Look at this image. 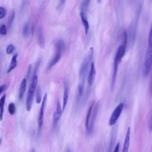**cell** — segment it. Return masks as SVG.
<instances>
[{"label":"cell","instance_id":"1","mask_svg":"<svg viewBox=\"0 0 152 152\" xmlns=\"http://www.w3.org/2000/svg\"><path fill=\"white\" fill-rule=\"evenodd\" d=\"M93 53L94 49L93 47H91L89 50L87 56L85 57L80 67L79 75L82 82L80 83L83 85H84L89 63L92 58Z\"/></svg>","mask_w":152,"mask_h":152},{"label":"cell","instance_id":"2","mask_svg":"<svg viewBox=\"0 0 152 152\" xmlns=\"http://www.w3.org/2000/svg\"><path fill=\"white\" fill-rule=\"evenodd\" d=\"M152 44H148L143 69V75L147 77L149 74L152 64Z\"/></svg>","mask_w":152,"mask_h":152},{"label":"cell","instance_id":"3","mask_svg":"<svg viewBox=\"0 0 152 152\" xmlns=\"http://www.w3.org/2000/svg\"><path fill=\"white\" fill-rule=\"evenodd\" d=\"M47 94L46 93L43 98L37 119L38 133L39 134L40 132L43 123L44 112L47 103Z\"/></svg>","mask_w":152,"mask_h":152},{"label":"cell","instance_id":"4","mask_svg":"<svg viewBox=\"0 0 152 152\" xmlns=\"http://www.w3.org/2000/svg\"><path fill=\"white\" fill-rule=\"evenodd\" d=\"M37 84V83L32 81L29 86L26 102V108L27 111H29L31 109L34 91Z\"/></svg>","mask_w":152,"mask_h":152},{"label":"cell","instance_id":"5","mask_svg":"<svg viewBox=\"0 0 152 152\" xmlns=\"http://www.w3.org/2000/svg\"><path fill=\"white\" fill-rule=\"evenodd\" d=\"M124 107L123 103H120L113 112L109 121V124L112 126L115 124L119 117Z\"/></svg>","mask_w":152,"mask_h":152},{"label":"cell","instance_id":"6","mask_svg":"<svg viewBox=\"0 0 152 152\" xmlns=\"http://www.w3.org/2000/svg\"><path fill=\"white\" fill-rule=\"evenodd\" d=\"M126 43H123L118 47L114 58V63L118 64L124 56L126 51Z\"/></svg>","mask_w":152,"mask_h":152},{"label":"cell","instance_id":"7","mask_svg":"<svg viewBox=\"0 0 152 152\" xmlns=\"http://www.w3.org/2000/svg\"><path fill=\"white\" fill-rule=\"evenodd\" d=\"M62 110L61 108L60 103L59 100L57 102L56 110L53 114V126H55L60 120L62 113Z\"/></svg>","mask_w":152,"mask_h":152},{"label":"cell","instance_id":"8","mask_svg":"<svg viewBox=\"0 0 152 152\" xmlns=\"http://www.w3.org/2000/svg\"><path fill=\"white\" fill-rule=\"evenodd\" d=\"M63 101L62 110L63 112L65 109L68 99V91L67 82L65 79L64 80Z\"/></svg>","mask_w":152,"mask_h":152},{"label":"cell","instance_id":"9","mask_svg":"<svg viewBox=\"0 0 152 152\" xmlns=\"http://www.w3.org/2000/svg\"><path fill=\"white\" fill-rule=\"evenodd\" d=\"M96 75V70L94 64L91 63V69L89 71L88 78V83L89 85L91 86L94 80Z\"/></svg>","mask_w":152,"mask_h":152},{"label":"cell","instance_id":"10","mask_svg":"<svg viewBox=\"0 0 152 152\" xmlns=\"http://www.w3.org/2000/svg\"><path fill=\"white\" fill-rule=\"evenodd\" d=\"M37 35L38 44L41 48H43L45 47V42L42 29L41 26H39L38 28Z\"/></svg>","mask_w":152,"mask_h":152},{"label":"cell","instance_id":"11","mask_svg":"<svg viewBox=\"0 0 152 152\" xmlns=\"http://www.w3.org/2000/svg\"><path fill=\"white\" fill-rule=\"evenodd\" d=\"M54 46L56 50L60 51L62 53H65L66 49V44L63 39H58L55 42Z\"/></svg>","mask_w":152,"mask_h":152},{"label":"cell","instance_id":"12","mask_svg":"<svg viewBox=\"0 0 152 152\" xmlns=\"http://www.w3.org/2000/svg\"><path fill=\"white\" fill-rule=\"evenodd\" d=\"M99 103V102H97L94 107L91 116V122L89 125V133L91 132L92 131L91 130H92L93 127L94 123L98 112Z\"/></svg>","mask_w":152,"mask_h":152},{"label":"cell","instance_id":"13","mask_svg":"<svg viewBox=\"0 0 152 152\" xmlns=\"http://www.w3.org/2000/svg\"><path fill=\"white\" fill-rule=\"evenodd\" d=\"M130 128L128 127L122 148V152H128L130 141Z\"/></svg>","mask_w":152,"mask_h":152},{"label":"cell","instance_id":"14","mask_svg":"<svg viewBox=\"0 0 152 152\" xmlns=\"http://www.w3.org/2000/svg\"><path fill=\"white\" fill-rule=\"evenodd\" d=\"M61 54L62 53L60 51L56 50L54 56L48 64V69H50L58 62L61 58Z\"/></svg>","mask_w":152,"mask_h":152},{"label":"cell","instance_id":"15","mask_svg":"<svg viewBox=\"0 0 152 152\" xmlns=\"http://www.w3.org/2000/svg\"><path fill=\"white\" fill-rule=\"evenodd\" d=\"M26 80L25 78H24L20 83L18 94V98L19 100L21 99L26 91Z\"/></svg>","mask_w":152,"mask_h":152},{"label":"cell","instance_id":"16","mask_svg":"<svg viewBox=\"0 0 152 152\" xmlns=\"http://www.w3.org/2000/svg\"><path fill=\"white\" fill-rule=\"evenodd\" d=\"M18 56V53H15L12 56L9 67L7 71V73L10 72L15 68L17 65V58Z\"/></svg>","mask_w":152,"mask_h":152},{"label":"cell","instance_id":"17","mask_svg":"<svg viewBox=\"0 0 152 152\" xmlns=\"http://www.w3.org/2000/svg\"><path fill=\"white\" fill-rule=\"evenodd\" d=\"M80 15L84 27L85 34L86 35L87 34L89 28V23L87 20L86 14L83 12H80Z\"/></svg>","mask_w":152,"mask_h":152},{"label":"cell","instance_id":"18","mask_svg":"<svg viewBox=\"0 0 152 152\" xmlns=\"http://www.w3.org/2000/svg\"><path fill=\"white\" fill-rule=\"evenodd\" d=\"M6 94H4L0 99V121L2 120L4 110Z\"/></svg>","mask_w":152,"mask_h":152},{"label":"cell","instance_id":"19","mask_svg":"<svg viewBox=\"0 0 152 152\" xmlns=\"http://www.w3.org/2000/svg\"><path fill=\"white\" fill-rule=\"evenodd\" d=\"M118 66V64L114 63L113 72L111 86V89L112 91L113 90L115 85Z\"/></svg>","mask_w":152,"mask_h":152},{"label":"cell","instance_id":"20","mask_svg":"<svg viewBox=\"0 0 152 152\" xmlns=\"http://www.w3.org/2000/svg\"><path fill=\"white\" fill-rule=\"evenodd\" d=\"M90 1V0H83L82 2L80 4L81 12L86 14Z\"/></svg>","mask_w":152,"mask_h":152},{"label":"cell","instance_id":"21","mask_svg":"<svg viewBox=\"0 0 152 152\" xmlns=\"http://www.w3.org/2000/svg\"><path fill=\"white\" fill-rule=\"evenodd\" d=\"M94 105V104H92L89 107L87 115L86 117V122H85V126L86 129L87 131L89 132V120L91 114V112L92 107Z\"/></svg>","mask_w":152,"mask_h":152},{"label":"cell","instance_id":"22","mask_svg":"<svg viewBox=\"0 0 152 152\" xmlns=\"http://www.w3.org/2000/svg\"><path fill=\"white\" fill-rule=\"evenodd\" d=\"M41 101V90L40 87L38 86L36 92V102L37 104L40 103Z\"/></svg>","mask_w":152,"mask_h":152},{"label":"cell","instance_id":"23","mask_svg":"<svg viewBox=\"0 0 152 152\" xmlns=\"http://www.w3.org/2000/svg\"><path fill=\"white\" fill-rule=\"evenodd\" d=\"M29 24L28 22L26 23L24 25L22 30L23 36L25 37H27L29 34Z\"/></svg>","mask_w":152,"mask_h":152},{"label":"cell","instance_id":"24","mask_svg":"<svg viewBox=\"0 0 152 152\" xmlns=\"http://www.w3.org/2000/svg\"><path fill=\"white\" fill-rule=\"evenodd\" d=\"M42 58L39 57L36 61L34 69L32 76L36 75L37 72L42 62Z\"/></svg>","mask_w":152,"mask_h":152},{"label":"cell","instance_id":"25","mask_svg":"<svg viewBox=\"0 0 152 152\" xmlns=\"http://www.w3.org/2000/svg\"><path fill=\"white\" fill-rule=\"evenodd\" d=\"M8 110L11 115H12L14 114L15 111V107L13 103L11 102L9 104L8 106Z\"/></svg>","mask_w":152,"mask_h":152},{"label":"cell","instance_id":"26","mask_svg":"<svg viewBox=\"0 0 152 152\" xmlns=\"http://www.w3.org/2000/svg\"><path fill=\"white\" fill-rule=\"evenodd\" d=\"M15 17V12L12 11L10 13L8 18V24L9 27L11 26Z\"/></svg>","mask_w":152,"mask_h":152},{"label":"cell","instance_id":"27","mask_svg":"<svg viewBox=\"0 0 152 152\" xmlns=\"http://www.w3.org/2000/svg\"><path fill=\"white\" fill-rule=\"evenodd\" d=\"M15 49L14 46L12 44L8 45L7 47L6 52L7 54H11L13 52Z\"/></svg>","mask_w":152,"mask_h":152},{"label":"cell","instance_id":"28","mask_svg":"<svg viewBox=\"0 0 152 152\" xmlns=\"http://www.w3.org/2000/svg\"><path fill=\"white\" fill-rule=\"evenodd\" d=\"M7 33L6 26L4 24L0 25V34L5 35Z\"/></svg>","mask_w":152,"mask_h":152},{"label":"cell","instance_id":"29","mask_svg":"<svg viewBox=\"0 0 152 152\" xmlns=\"http://www.w3.org/2000/svg\"><path fill=\"white\" fill-rule=\"evenodd\" d=\"M6 11L4 7H0V19L3 18L5 16Z\"/></svg>","mask_w":152,"mask_h":152},{"label":"cell","instance_id":"30","mask_svg":"<svg viewBox=\"0 0 152 152\" xmlns=\"http://www.w3.org/2000/svg\"><path fill=\"white\" fill-rule=\"evenodd\" d=\"M84 86L80 84L78 86V93L80 96H81L83 94Z\"/></svg>","mask_w":152,"mask_h":152},{"label":"cell","instance_id":"31","mask_svg":"<svg viewBox=\"0 0 152 152\" xmlns=\"http://www.w3.org/2000/svg\"><path fill=\"white\" fill-rule=\"evenodd\" d=\"M65 0H61L60 1L57 7L58 9L62 7L64 4L65 3Z\"/></svg>","mask_w":152,"mask_h":152},{"label":"cell","instance_id":"32","mask_svg":"<svg viewBox=\"0 0 152 152\" xmlns=\"http://www.w3.org/2000/svg\"><path fill=\"white\" fill-rule=\"evenodd\" d=\"M7 86L6 84H4L0 86V95L5 89Z\"/></svg>","mask_w":152,"mask_h":152},{"label":"cell","instance_id":"33","mask_svg":"<svg viewBox=\"0 0 152 152\" xmlns=\"http://www.w3.org/2000/svg\"><path fill=\"white\" fill-rule=\"evenodd\" d=\"M120 147V143L118 142L115 146L113 152H119Z\"/></svg>","mask_w":152,"mask_h":152},{"label":"cell","instance_id":"34","mask_svg":"<svg viewBox=\"0 0 152 152\" xmlns=\"http://www.w3.org/2000/svg\"><path fill=\"white\" fill-rule=\"evenodd\" d=\"M31 65H29V66L28 67V71H27V77H28L29 76V75L30 74L31 72Z\"/></svg>","mask_w":152,"mask_h":152},{"label":"cell","instance_id":"35","mask_svg":"<svg viewBox=\"0 0 152 152\" xmlns=\"http://www.w3.org/2000/svg\"><path fill=\"white\" fill-rule=\"evenodd\" d=\"M65 152H72L71 148L69 147L67 148Z\"/></svg>","mask_w":152,"mask_h":152},{"label":"cell","instance_id":"36","mask_svg":"<svg viewBox=\"0 0 152 152\" xmlns=\"http://www.w3.org/2000/svg\"><path fill=\"white\" fill-rule=\"evenodd\" d=\"M30 152H35V150L34 148H32L31 151H30Z\"/></svg>","mask_w":152,"mask_h":152},{"label":"cell","instance_id":"37","mask_svg":"<svg viewBox=\"0 0 152 152\" xmlns=\"http://www.w3.org/2000/svg\"><path fill=\"white\" fill-rule=\"evenodd\" d=\"M1 139H0V143H1Z\"/></svg>","mask_w":152,"mask_h":152}]
</instances>
